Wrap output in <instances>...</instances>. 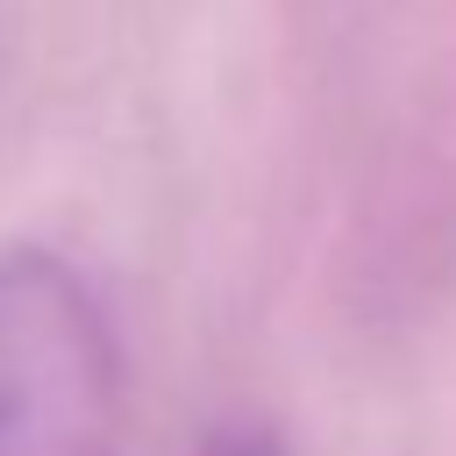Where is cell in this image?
Masks as SVG:
<instances>
[{"label":"cell","mask_w":456,"mask_h":456,"mask_svg":"<svg viewBox=\"0 0 456 456\" xmlns=\"http://www.w3.org/2000/svg\"><path fill=\"white\" fill-rule=\"evenodd\" d=\"M192 456H285V442H278L264 420H221Z\"/></svg>","instance_id":"obj_2"},{"label":"cell","mask_w":456,"mask_h":456,"mask_svg":"<svg viewBox=\"0 0 456 456\" xmlns=\"http://www.w3.org/2000/svg\"><path fill=\"white\" fill-rule=\"evenodd\" d=\"M121 335L50 242H0V456H114Z\"/></svg>","instance_id":"obj_1"}]
</instances>
